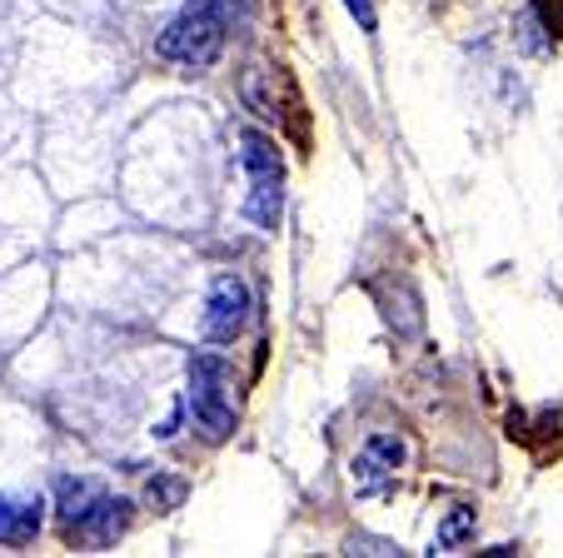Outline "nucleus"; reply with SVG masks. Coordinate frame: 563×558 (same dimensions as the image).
I'll list each match as a JSON object with an SVG mask.
<instances>
[{
  "mask_svg": "<svg viewBox=\"0 0 563 558\" xmlns=\"http://www.w3.org/2000/svg\"><path fill=\"white\" fill-rule=\"evenodd\" d=\"M224 35H230V25H224V0H195V6H185V11L159 31L155 51L175 65L205 70V65H214L224 55Z\"/></svg>",
  "mask_w": 563,
  "mask_h": 558,
  "instance_id": "nucleus-1",
  "label": "nucleus"
},
{
  "mask_svg": "<svg viewBox=\"0 0 563 558\" xmlns=\"http://www.w3.org/2000/svg\"><path fill=\"white\" fill-rule=\"evenodd\" d=\"M240 165H245L250 195H245V220L260 230H275L279 210H285V160L279 145L265 130H240Z\"/></svg>",
  "mask_w": 563,
  "mask_h": 558,
  "instance_id": "nucleus-2",
  "label": "nucleus"
},
{
  "mask_svg": "<svg viewBox=\"0 0 563 558\" xmlns=\"http://www.w3.org/2000/svg\"><path fill=\"white\" fill-rule=\"evenodd\" d=\"M190 419L205 444H224L234 434V394H230V364L220 354L190 359Z\"/></svg>",
  "mask_w": 563,
  "mask_h": 558,
  "instance_id": "nucleus-3",
  "label": "nucleus"
},
{
  "mask_svg": "<svg viewBox=\"0 0 563 558\" xmlns=\"http://www.w3.org/2000/svg\"><path fill=\"white\" fill-rule=\"evenodd\" d=\"M250 309H255V299H250L245 280H240V274H214L210 299H205V339L234 344L250 325Z\"/></svg>",
  "mask_w": 563,
  "mask_h": 558,
  "instance_id": "nucleus-4",
  "label": "nucleus"
},
{
  "mask_svg": "<svg viewBox=\"0 0 563 558\" xmlns=\"http://www.w3.org/2000/svg\"><path fill=\"white\" fill-rule=\"evenodd\" d=\"M245 100H250V110L255 116H265V120H289L295 125V135L305 140V120H299V90H295V80H289L279 65H255V70L245 75Z\"/></svg>",
  "mask_w": 563,
  "mask_h": 558,
  "instance_id": "nucleus-5",
  "label": "nucleus"
},
{
  "mask_svg": "<svg viewBox=\"0 0 563 558\" xmlns=\"http://www.w3.org/2000/svg\"><path fill=\"white\" fill-rule=\"evenodd\" d=\"M125 528H130V499H115L100 489V499L80 518H70L65 534H70V544H80V548H110Z\"/></svg>",
  "mask_w": 563,
  "mask_h": 558,
  "instance_id": "nucleus-6",
  "label": "nucleus"
},
{
  "mask_svg": "<svg viewBox=\"0 0 563 558\" xmlns=\"http://www.w3.org/2000/svg\"><path fill=\"white\" fill-rule=\"evenodd\" d=\"M405 453H409V444L399 439V434H374V439L360 449V459H354V489H360V494H374V489L394 484Z\"/></svg>",
  "mask_w": 563,
  "mask_h": 558,
  "instance_id": "nucleus-7",
  "label": "nucleus"
},
{
  "mask_svg": "<svg viewBox=\"0 0 563 558\" xmlns=\"http://www.w3.org/2000/svg\"><path fill=\"white\" fill-rule=\"evenodd\" d=\"M45 524V504L31 494H0V544H35Z\"/></svg>",
  "mask_w": 563,
  "mask_h": 558,
  "instance_id": "nucleus-8",
  "label": "nucleus"
},
{
  "mask_svg": "<svg viewBox=\"0 0 563 558\" xmlns=\"http://www.w3.org/2000/svg\"><path fill=\"white\" fill-rule=\"evenodd\" d=\"M55 494H60V518L70 524V518H80L100 499V484H96V479H60V489H55Z\"/></svg>",
  "mask_w": 563,
  "mask_h": 558,
  "instance_id": "nucleus-9",
  "label": "nucleus"
},
{
  "mask_svg": "<svg viewBox=\"0 0 563 558\" xmlns=\"http://www.w3.org/2000/svg\"><path fill=\"white\" fill-rule=\"evenodd\" d=\"M474 524H478V514L468 504H454L444 514V524H439V548H459L464 538H474Z\"/></svg>",
  "mask_w": 563,
  "mask_h": 558,
  "instance_id": "nucleus-10",
  "label": "nucleus"
},
{
  "mask_svg": "<svg viewBox=\"0 0 563 558\" xmlns=\"http://www.w3.org/2000/svg\"><path fill=\"white\" fill-rule=\"evenodd\" d=\"M145 499L159 508V514H170V508H180L185 504V479H175V474H155L145 484Z\"/></svg>",
  "mask_w": 563,
  "mask_h": 558,
  "instance_id": "nucleus-11",
  "label": "nucleus"
},
{
  "mask_svg": "<svg viewBox=\"0 0 563 558\" xmlns=\"http://www.w3.org/2000/svg\"><path fill=\"white\" fill-rule=\"evenodd\" d=\"M539 31H543V21H539L533 11H523V15H519V45H523V51H543V45H549Z\"/></svg>",
  "mask_w": 563,
  "mask_h": 558,
  "instance_id": "nucleus-12",
  "label": "nucleus"
},
{
  "mask_svg": "<svg viewBox=\"0 0 563 558\" xmlns=\"http://www.w3.org/2000/svg\"><path fill=\"white\" fill-rule=\"evenodd\" d=\"M529 11H533V15H539V21H543V25H549V35H553V31H559V35H563V0H533Z\"/></svg>",
  "mask_w": 563,
  "mask_h": 558,
  "instance_id": "nucleus-13",
  "label": "nucleus"
},
{
  "mask_svg": "<svg viewBox=\"0 0 563 558\" xmlns=\"http://www.w3.org/2000/svg\"><path fill=\"white\" fill-rule=\"evenodd\" d=\"M344 11L360 21V31H374V21H379V15H374V0H344Z\"/></svg>",
  "mask_w": 563,
  "mask_h": 558,
  "instance_id": "nucleus-14",
  "label": "nucleus"
},
{
  "mask_svg": "<svg viewBox=\"0 0 563 558\" xmlns=\"http://www.w3.org/2000/svg\"><path fill=\"white\" fill-rule=\"evenodd\" d=\"M350 554H399V548L379 544V538H350Z\"/></svg>",
  "mask_w": 563,
  "mask_h": 558,
  "instance_id": "nucleus-15",
  "label": "nucleus"
}]
</instances>
